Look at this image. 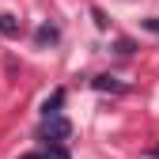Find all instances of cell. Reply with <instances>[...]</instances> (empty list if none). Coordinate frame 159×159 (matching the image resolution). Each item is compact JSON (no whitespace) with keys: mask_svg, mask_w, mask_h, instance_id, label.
Wrapping results in <instances>:
<instances>
[{"mask_svg":"<svg viewBox=\"0 0 159 159\" xmlns=\"http://www.w3.org/2000/svg\"><path fill=\"white\" fill-rule=\"evenodd\" d=\"M68 136H72V125L61 114H49L42 121V129H38V140H46V144H61V140H68Z\"/></svg>","mask_w":159,"mask_h":159,"instance_id":"cell-1","label":"cell"},{"mask_svg":"<svg viewBox=\"0 0 159 159\" xmlns=\"http://www.w3.org/2000/svg\"><path fill=\"white\" fill-rule=\"evenodd\" d=\"M91 84H95V91H110V95H125L129 91V84H121V80H114V76H95Z\"/></svg>","mask_w":159,"mask_h":159,"instance_id":"cell-2","label":"cell"},{"mask_svg":"<svg viewBox=\"0 0 159 159\" xmlns=\"http://www.w3.org/2000/svg\"><path fill=\"white\" fill-rule=\"evenodd\" d=\"M57 38H61V30H57L53 23H42V27L34 30V42H38V46H53Z\"/></svg>","mask_w":159,"mask_h":159,"instance_id":"cell-3","label":"cell"},{"mask_svg":"<svg viewBox=\"0 0 159 159\" xmlns=\"http://www.w3.org/2000/svg\"><path fill=\"white\" fill-rule=\"evenodd\" d=\"M19 30H23V23H19L15 15L0 11V34H4V38H19Z\"/></svg>","mask_w":159,"mask_h":159,"instance_id":"cell-4","label":"cell"},{"mask_svg":"<svg viewBox=\"0 0 159 159\" xmlns=\"http://www.w3.org/2000/svg\"><path fill=\"white\" fill-rule=\"evenodd\" d=\"M19 159H68V152H65L61 144H53V148H46V152H30V155H19Z\"/></svg>","mask_w":159,"mask_h":159,"instance_id":"cell-5","label":"cell"},{"mask_svg":"<svg viewBox=\"0 0 159 159\" xmlns=\"http://www.w3.org/2000/svg\"><path fill=\"white\" fill-rule=\"evenodd\" d=\"M61 102H65V91L57 87V91L46 98V102H42V114H46V117H49V114H61Z\"/></svg>","mask_w":159,"mask_h":159,"instance_id":"cell-6","label":"cell"},{"mask_svg":"<svg viewBox=\"0 0 159 159\" xmlns=\"http://www.w3.org/2000/svg\"><path fill=\"white\" fill-rule=\"evenodd\" d=\"M91 15H95V27H98V30H106V27H110V19H106L102 8H91Z\"/></svg>","mask_w":159,"mask_h":159,"instance_id":"cell-7","label":"cell"},{"mask_svg":"<svg viewBox=\"0 0 159 159\" xmlns=\"http://www.w3.org/2000/svg\"><path fill=\"white\" fill-rule=\"evenodd\" d=\"M140 23H144L152 34H159V15H148V19H140Z\"/></svg>","mask_w":159,"mask_h":159,"instance_id":"cell-8","label":"cell"},{"mask_svg":"<svg viewBox=\"0 0 159 159\" xmlns=\"http://www.w3.org/2000/svg\"><path fill=\"white\" fill-rule=\"evenodd\" d=\"M133 49H136V46H133V42H129V38H121V42H117V53H125V57H129V53H133Z\"/></svg>","mask_w":159,"mask_h":159,"instance_id":"cell-9","label":"cell"},{"mask_svg":"<svg viewBox=\"0 0 159 159\" xmlns=\"http://www.w3.org/2000/svg\"><path fill=\"white\" fill-rule=\"evenodd\" d=\"M152 159H159V144H155V148H152Z\"/></svg>","mask_w":159,"mask_h":159,"instance_id":"cell-10","label":"cell"}]
</instances>
